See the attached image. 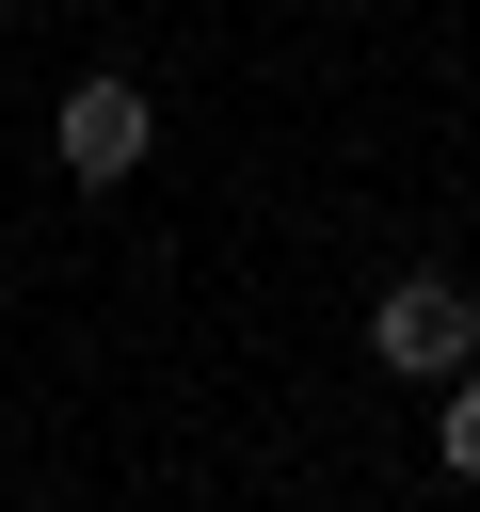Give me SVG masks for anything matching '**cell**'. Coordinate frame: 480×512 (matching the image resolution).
<instances>
[{
    "instance_id": "3957f363",
    "label": "cell",
    "mask_w": 480,
    "mask_h": 512,
    "mask_svg": "<svg viewBox=\"0 0 480 512\" xmlns=\"http://www.w3.org/2000/svg\"><path fill=\"white\" fill-rule=\"evenodd\" d=\"M432 448H448V480H480V368H448V400H432Z\"/></svg>"
},
{
    "instance_id": "6da1fadb",
    "label": "cell",
    "mask_w": 480,
    "mask_h": 512,
    "mask_svg": "<svg viewBox=\"0 0 480 512\" xmlns=\"http://www.w3.org/2000/svg\"><path fill=\"white\" fill-rule=\"evenodd\" d=\"M368 352H384L400 384H448V368H480V288H464V272H400V288L368 304Z\"/></svg>"
},
{
    "instance_id": "7a4b0ae2",
    "label": "cell",
    "mask_w": 480,
    "mask_h": 512,
    "mask_svg": "<svg viewBox=\"0 0 480 512\" xmlns=\"http://www.w3.org/2000/svg\"><path fill=\"white\" fill-rule=\"evenodd\" d=\"M48 160H64L80 192L144 176V96H128V80H64V112H48Z\"/></svg>"
}]
</instances>
